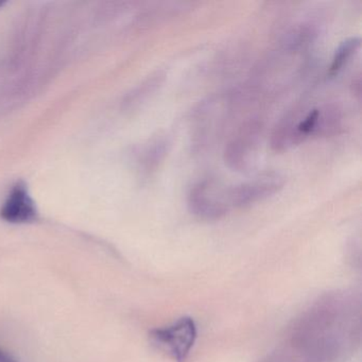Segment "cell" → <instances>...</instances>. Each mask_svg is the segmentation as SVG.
Here are the masks:
<instances>
[{
  "mask_svg": "<svg viewBox=\"0 0 362 362\" xmlns=\"http://www.w3.org/2000/svg\"><path fill=\"white\" fill-rule=\"evenodd\" d=\"M37 214L35 202L23 184L12 188L0 209V217L10 223H28L37 218Z\"/></svg>",
  "mask_w": 362,
  "mask_h": 362,
  "instance_id": "8992f818",
  "label": "cell"
},
{
  "mask_svg": "<svg viewBox=\"0 0 362 362\" xmlns=\"http://www.w3.org/2000/svg\"><path fill=\"white\" fill-rule=\"evenodd\" d=\"M0 362H18L16 360H14L11 356L8 355L5 351H1L0 349Z\"/></svg>",
  "mask_w": 362,
  "mask_h": 362,
  "instance_id": "30bf717a",
  "label": "cell"
},
{
  "mask_svg": "<svg viewBox=\"0 0 362 362\" xmlns=\"http://www.w3.org/2000/svg\"><path fill=\"white\" fill-rule=\"evenodd\" d=\"M341 124L340 110L334 105H322L305 112L303 115L286 118L275 129L272 147L285 150L311 136H322L336 132Z\"/></svg>",
  "mask_w": 362,
  "mask_h": 362,
  "instance_id": "6da1fadb",
  "label": "cell"
},
{
  "mask_svg": "<svg viewBox=\"0 0 362 362\" xmlns=\"http://www.w3.org/2000/svg\"><path fill=\"white\" fill-rule=\"evenodd\" d=\"M285 177L281 173L270 171L258 175L257 177L230 186V201L232 209L250 206L260 201L266 200L283 189Z\"/></svg>",
  "mask_w": 362,
  "mask_h": 362,
  "instance_id": "277c9868",
  "label": "cell"
},
{
  "mask_svg": "<svg viewBox=\"0 0 362 362\" xmlns=\"http://www.w3.org/2000/svg\"><path fill=\"white\" fill-rule=\"evenodd\" d=\"M190 213L203 220H217L232 209L228 186L215 179L197 182L187 196Z\"/></svg>",
  "mask_w": 362,
  "mask_h": 362,
  "instance_id": "7a4b0ae2",
  "label": "cell"
},
{
  "mask_svg": "<svg viewBox=\"0 0 362 362\" xmlns=\"http://www.w3.org/2000/svg\"><path fill=\"white\" fill-rule=\"evenodd\" d=\"M152 342L177 362H184L197 338V327L192 317H184L171 325L152 330Z\"/></svg>",
  "mask_w": 362,
  "mask_h": 362,
  "instance_id": "3957f363",
  "label": "cell"
},
{
  "mask_svg": "<svg viewBox=\"0 0 362 362\" xmlns=\"http://www.w3.org/2000/svg\"><path fill=\"white\" fill-rule=\"evenodd\" d=\"M165 80V74L162 71L153 74L147 80L143 82L139 88H135L132 94L129 95L127 103L130 105H139V103L149 98L158 88L162 86Z\"/></svg>",
  "mask_w": 362,
  "mask_h": 362,
  "instance_id": "9c48e42d",
  "label": "cell"
},
{
  "mask_svg": "<svg viewBox=\"0 0 362 362\" xmlns=\"http://www.w3.org/2000/svg\"><path fill=\"white\" fill-rule=\"evenodd\" d=\"M169 147H170V141L165 135L156 137L147 144L139 158L144 171L147 173L156 171L168 154Z\"/></svg>",
  "mask_w": 362,
  "mask_h": 362,
  "instance_id": "52a82bcc",
  "label": "cell"
},
{
  "mask_svg": "<svg viewBox=\"0 0 362 362\" xmlns=\"http://www.w3.org/2000/svg\"><path fill=\"white\" fill-rule=\"evenodd\" d=\"M360 46H361V41L357 37H349L343 41L337 48L334 57H332V64L328 71L329 76L334 77V76L338 75L344 69V66H346L354 54L359 50Z\"/></svg>",
  "mask_w": 362,
  "mask_h": 362,
  "instance_id": "ba28073f",
  "label": "cell"
},
{
  "mask_svg": "<svg viewBox=\"0 0 362 362\" xmlns=\"http://www.w3.org/2000/svg\"><path fill=\"white\" fill-rule=\"evenodd\" d=\"M260 126L251 122L232 139L224 150V160L230 168L245 171L252 166L259 146Z\"/></svg>",
  "mask_w": 362,
  "mask_h": 362,
  "instance_id": "5b68a950",
  "label": "cell"
}]
</instances>
